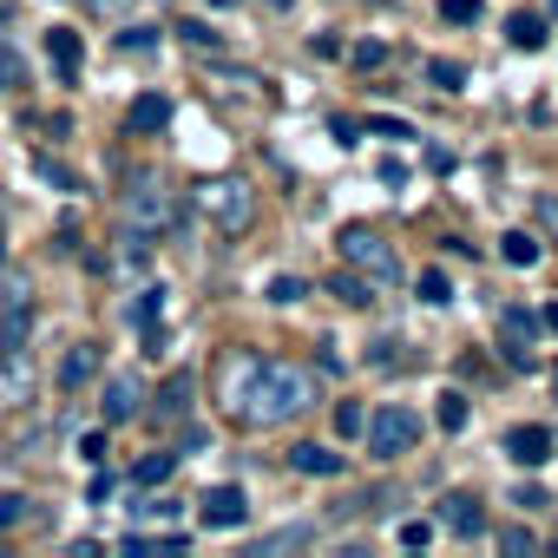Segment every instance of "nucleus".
<instances>
[{
	"label": "nucleus",
	"instance_id": "obj_3",
	"mask_svg": "<svg viewBox=\"0 0 558 558\" xmlns=\"http://www.w3.org/2000/svg\"><path fill=\"white\" fill-rule=\"evenodd\" d=\"M342 256H349V269L368 276L375 290L401 283V256H395V243H388L381 230H368V223H349V230H342Z\"/></svg>",
	"mask_w": 558,
	"mask_h": 558
},
{
	"label": "nucleus",
	"instance_id": "obj_36",
	"mask_svg": "<svg viewBox=\"0 0 558 558\" xmlns=\"http://www.w3.org/2000/svg\"><path fill=\"white\" fill-rule=\"evenodd\" d=\"M158 310H165V290H145V303H138V323H151Z\"/></svg>",
	"mask_w": 558,
	"mask_h": 558
},
{
	"label": "nucleus",
	"instance_id": "obj_17",
	"mask_svg": "<svg viewBox=\"0 0 558 558\" xmlns=\"http://www.w3.org/2000/svg\"><path fill=\"white\" fill-rule=\"evenodd\" d=\"M499 256H506L512 269H532V263L545 256V243H538L532 230H506V236H499Z\"/></svg>",
	"mask_w": 558,
	"mask_h": 558
},
{
	"label": "nucleus",
	"instance_id": "obj_4",
	"mask_svg": "<svg viewBox=\"0 0 558 558\" xmlns=\"http://www.w3.org/2000/svg\"><path fill=\"white\" fill-rule=\"evenodd\" d=\"M362 434H368V453H375V460H401V453H414V440H421V414L401 408V401H388V408L368 414Z\"/></svg>",
	"mask_w": 558,
	"mask_h": 558
},
{
	"label": "nucleus",
	"instance_id": "obj_10",
	"mask_svg": "<svg viewBox=\"0 0 558 558\" xmlns=\"http://www.w3.org/2000/svg\"><path fill=\"white\" fill-rule=\"evenodd\" d=\"M506 460H512V466H545V460H551V427H538V421L512 427V434H506Z\"/></svg>",
	"mask_w": 558,
	"mask_h": 558
},
{
	"label": "nucleus",
	"instance_id": "obj_16",
	"mask_svg": "<svg viewBox=\"0 0 558 558\" xmlns=\"http://www.w3.org/2000/svg\"><path fill=\"white\" fill-rule=\"evenodd\" d=\"M329 296L349 303V310H368V303H375V283H368L362 269H342V276H329Z\"/></svg>",
	"mask_w": 558,
	"mask_h": 558
},
{
	"label": "nucleus",
	"instance_id": "obj_14",
	"mask_svg": "<svg viewBox=\"0 0 558 558\" xmlns=\"http://www.w3.org/2000/svg\"><path fill=\"white\" fill-rule=\"evenodd\" d=\"M47 60H53V73H60V80H80V66H86L80 34H73V27H53V34H47Z\"/></svg>",
	"mask_w": 558,
	"mask_h": 558
},
{
	"label": "nucleus",
	"instance_id": "obj_27",
	"mask_svg": "<svg viewBox=\"0 0 558 558\" xmlns=\"http://www.w3.org/2000/svg\"><path fill=\"white\" fill-rule=\"evenodd\" d=\"M427 73H434V86H447V93H460V86H466V66H453V60H434Z\"/></svg>",
	"mask_w": 558,
	"mask_h": 558
},
{
	"label": "nucleus",
	"instance_id": "obj_29",
	"mask_svg": "<svg viewBox=\"0 0 558 558\" xmlns=\"http://www.w3.org/2000/svg\"><path fill=\"white\" fill-rule=\"evenodd\" d=\"M427 538H434L427 519H408V525H401V545H408V551H427Z\"/></svg>",
	"mask_w": 558,
	"mask_h": 558
},
{
	"label": "nucleus",
	"instance_id": "obj_41",
	"mask_svg": "<svg viewBox=\"0 0 558 558\" xmlns=\"http://www.w3.org/2000/svg\"><path fill=\"white\" fill-rule=\"evenodd\" d=\"M0 263H8V243H0Z\"/></svg>",
	"mask_w": 558,
	"mask_h": 558
},
{
	"label": "nucleus",
	"instance_id": "obj_34",
	"mask_svg": "<svg viewBox=\"0 0 558 558\" xmlns=\"http://www.w3.org/2000/svg\"><path fill=\"white\" fill-rule=\"evenodd\" d=\"M138 512H145V519H171V512H178V499H138Z\"/></svg>",
	"mask_w": 558,
	"mask_h": 558
},
{
	"label": "nucleus",
	"instance_id": "obj_33",
	"mask_svg": "<svg viewBox=\"0 0 558 558\" xmlns=\"http://www.w3.org/2000/svg\"><path fill=\"white\" fill-rule=\"evenodd\" d=\"M538 223H545V230H551V243H558V191H545V197H538Z\"/></svg>",
	"mask_w": 558,
	"mask_h": 558
},
{
	"label": "nucleus",
	"instance_id": "obj_23",
	"mask_svg": "<svg viewBox=\"0 0 558 558\" xmlns=\"http://www.w3.org/2000/svg\"><path fill=\"white\" fill-rule=\"evenodd\" d=\"M184 401H191V375H171V381H165V401H158V414H165V421H178V414H184Z\"/></svg>",
	"mask_w": 558,
	"mask_h": 558
},
{
	"label": "nucleus",
	"instance_id": "obj_38",
	"mask_svg": "<svg viewBox=\"0 0 558 558\" xmlns=\"http://www.w3.org/2000/svg\"><path fill=\"white\" fill-rule=\"evenodd\" d=\"M545 329H551V336H558V303H551V310H545Z\"/></svg>",
	"mask_w": 558,
	"mask_h": 558
},
{
	"label": "nucleus",
	"instance_id": "obj_2",
	"mask_svg": "<svg viewBox=\"0 0 558 558\" xmlns=\"http://www.w3.org/2000/svg\"><path fill=\"white\" fill-rule=\"evenodd\" d=\"M197 210H204L223 236H243V230L256 223V191H250V178L217 171V178H204V184H197Z\"/></svg>",
	"mask_w": 558,
	"mask_h": 558
},
{
	"label": "nucleus",
	"instance_id": "obj_31",
	"mask_svg": "<svg viewBox=\"0 0 558 558\" xmlns=\"http://www.w3.org/2000/svg\"><path fill=\"white\" fill-rule=\"evenodd\" d=\"M336 427H342V434H362V427H368V414H362L355 401H342V408H336Z\"/></svg>",
	"mask_w": 558,
	"mask_h": 558
},
{
	"label": "nucleus",
	"instance_id": "obj_13",
	"mask_svg": "<svg viewBox=\"0 0 558 558\" xmlns=\"http://www.w3.org/2000/svg\"><path fill=\"white\" fill-rule=\"evenodd\" d=\"M440 525L460 532V538H473V532H486V512H480L473 493H447V499H440Z\"/></svg>",
	"mask_w": 558,
	"mask_h": 558
},
{
	"label": "nucleus",
	"instance_id": "obj_7",
	"mask_svg": "<svg viewBox=\"0 0 558 558\" xmlns=\"http://www.w3.org/2000/svg\"><path fill=\"white\" fill-rule=\"evenodd\" d=\"M197 519H204L210 532H230V525H243V519H250V499H243V486H210V493L197 499Z\"/></svg>",
	"mask_w": 558,
	"mask_h": 558
},
{
	"label": "nucleus",
	"instance_id": "obj_11",
	"mask_svg": "<svg viewBox=\"0 0 558 558\" xmlns=\"http://www.w3.org/2000/svg\"><path fill=\"white\" fill-rule=\"evenodd\" d=\"M290 466H296L303 480H336V473H342V453L323 447V440H296V447H290Z\"/></svg>",
	"mask_w": 558,
	"mask_h": 558
},
{
	"label": "nucleus",
	"instance_id": "obj_20",
	"mask_svg": "<svg viewBox=\"0 0 558 558\" xmlns=\"http://www.w3.org/2000/svg\"><path fill=\"white\" fill-rule=\"evenodd\" d=\"M171 466H178V453H171V447H158V453H145V460L132 466V480H138V486H165V480H171Z\"/></svg>",
	"mask_w": 558,
	"mask_h": 558
},
{
	"label": "nucleus",
	"instance_id": "obj_15",
	"mask_svg": "<svg viewBox=\"0 0 558 558\" xmlns=\"http://www.w3.org/2000/svg\"><path fill=\"white\" fill-rule=\"evenodd\" d=\"M93 375H99V349L93 342H73L66 362H60V388H86Z\"/></svg>",
	"mask_w": 558,
	"mask_h": 558
},
{
	"label": "nucleus",
	"instance_id": "obj_32",
	"mask_svg": "<svg viewBox=\"0 0 558 558\" xmlns=\"http://www.w3.org/2000/svg\"><path fill=\"white\" fill-rule=\"evenodd\" d=\"M151 545H158V538H145V532H132V538H125V551H151ZM165 551H184V538H178V532H165Z\"/></svg>",
	"mask_w": 558,
	"mask_h": 558
},
{
	"label": "nucleus",
	"instance_id": "obj_5",
	"mask_svg": "<svg viewBox=\"0 0 558 558\" xmlns=\"http://www.w3.org/2000/svg\"><path fill=\"white\" fill-rule=\"evenodd\" d=\"M125 223H132V236H138V243H151V236H165V230L178 223V197H171L165 184L138 178V184H132V197H125Z\"/></svg>",
	"mask_w": 558,
	"mask_h": 558
},
{
	"label": "nucleus",
	"instance_id": "obj_37",
	"mask_svg": "<svg viewBox=\"0 0 558 558\" xmlns=\"http://www.w3.org/2000/svg\"><path fill=\"white\" fill-rule=\"evenodd\" d=\"M80 460H106V434H86L80 440Z\"/></svg>",
	"mask_w": 558,
	"mask_h": 558
},
{
	"label": "nucleus",
	"instance_id": "obj_28",
	"mask_svg": "<svg viewBox=\"0 0 558 558\" xmlns=\"http://www.w3.org/2000/svg\"><path fill=\"white\" fill-rule=\"evenodd\" d=\"M21 519H27V499L21 493H0V532H14Z\"/></svg>",
	"mask_w": 558,
	"mask_h": 558
},
{
	"label": "nucleus",
	"instance_id": "obj_18",
	"mask_svg": "<svg viewBox=\"0 0 558 558\" xmlns=\"http://www.w3.org/2000/svg\"><path fill=\"white\" fill-rule=\"evenodd\" d=\"M506 40H512L519 53H538V47H545V21H538V14H512V21H506Z\"/></svg>",
	"mask_w": 558,
	"mask_h": 558
},
{
	"label": "nucleus",
	"instance_id": "obj_19",
	"mask_svg": "<svg viewBox=\"0 0 558 558\" xmlns=\"http://www.w3.org/2000/svg\"><path fill=\"white\" fill-rule=\"evenodd\" d=\"M296 545H316V525H283V532H269L256 545V558H276V551H296Z\"/></svg>",
	"mask_w": 558,
	"mask_h": 558
},
{
	"label": "nucleus",
	"instance_id": "obj_9",
	"mask_svg": "<svg viewBox=\"0 0 558 558\" xmlns=\"http://www.w3.org/2000/svg\"><path fill=\"white\" fill-rule=\"evenodd\" d=\"M532 336H538V323H532L525 310H506V316H499V349H506L512 368H532Z\"/></svg>",
	"mask_w": 558,
	"mask_h": 558
},
{
	"label": "nucleus",
	"instance_id": "obj_26",
	"mask_svg": "<svg viewBox=\"0 0 558 558\" xmlns=\"http://www.w3.org/2000/svg\"><path fill=\"white\" fill-rule=\"evenodd\" d=\"M532 545H538V538H532L525 525H499V551H506V558H519V551H532Z\"/></svg>",
	"mask_w": 558,
	"mask_h": 558
},
{
	"label": "nucleus",
	"instance_id": "obj_12",
	"mask_svg": "<svg viewBox=\"0 0 558 558\" xmlns=\"http://www.w3.org/2000/svg\"><path fill=\"white\" fill-rule=\"evenodd\" d=\"M165 125H171V99H165V93H138L132 112H125V132L145 138V132H165Z\"/></svg>",
	"mask_w": 558,
	"mask_h": 558
},
{
	"label": "nucleus",
	"instance_id": "obj_6",
	"mask_svg": "<svg viewBox=\"0 0 558 558\" xmlns=\"http://www.w3.org/2000/svg\"><path fill=\"white\" fill-rule=\"evenodd\" d=\"M34 388H40L34 355H27V349H0V408H27Z\"/></svg>",
	"mask_w": 558,
	"mask_h": 558
},
{
	"label": "nucleus",
	"instance_id": "obj_24",
	"mask_svg": "<svg viewBox=\"0 0 558 558\" xmlns=\"http://www.w3.org/2000/svg\"><path fill=\"white\" fill-rule=\"evenodd\" d=\"M421 303H434V310H447V303H453V283H447L440 269H421Z\"/></svg>",
	"mask_w": 558,
	"mask_h": 558
},
{
	"label": "nucleus",
	"instance_id": "obj_25",
	"mask_svg": "<svg viewBox=\"0 0 558 558\" xmlns=\"http://www.w3.org/2000/svg\"><path fill=\"white\" fill-rule=\"evenodd\" d=\"M0 86H27V60L14 53V40H0Z\"/></svg>",
	"mask_w": 558,
	"mask_h": 558
},
{
	"label": "nucleus",
	"instance_id": "obj_35",
	"mask_svg": "<svg viewBox=\"0 0 558 558\" xmlns=\"http://www.w3.org/2000/svg\"><path fill=\"white\" fill-rule=\"evenodd\" d=\"M119 47H125V53H145V47H151V27H132V34H125Z\"/></svg>",
	"mask_w": 558,
	"mask_h": 558
},
{
	"label": "nucleus",
	"instance_id": "obj_30",
	"mask_svg": "<svg viewBox=\"0 0 558 558\" xmlns=\"http://www.w3.org/2000/svg\"><path fill=\"white\" fill-rule=\"evenodd\" d=\"M269 303H303V283H296V276H276V283H269Z\"/></svg>",
	"mask_w": 558,
	"mask_h": 558
},
{
	"label": "nucleus",
	"instance_id": "obj_40",
	"mask_svg": "<svg viewBox=\"0 0 558 558\" xmlns=\"http://www.w3.org/2000/svg\"><path fill=\"white\" fill-rule=\"evenodd\" d=\"M210 8H230V0H210Z\"/></svg>",
	"mask_w": 558,
	"mask_h": 558
},
{
	"label": "nucleus",
	"instance_id": "obj_22",
	"mask_svg": "<svg viewBox=\"0 0 558 558\" xmlns=\"http://www.w3.org/2000/svg\"><path fill=\"white\" fill-rule=\"evenodd\" d=\"M480 14H486V0H440V21L447 27H473Z\"/></svg>",
	"mask_w": 558,
	"mask_h": 558
},
{
	"label": "nucleus",
	"instance_id": "obj_8",
	"mask_svg": "<svg viewBox=\"0 0 558 558\" xmlns=\"http://www.w3.org/2000/svg\"><path fill=\"white\" fill-rule=\"evenodd\" d=\"M145 414V381L138 375H112L106 381V427H125Z\"/></svg>",
	"mask_w": 558,
	"mask_h": 558
},
{
	"label": "nucleus",
	"instance_id": "obj_1",
	"mask_svg": "<svg viewBox=\"0 0 558 558\" xmlns=\"http://www.w3.org/2000/svg\"><path fill=\"white\" fill-rule=\"evenodd\" d=\"M230 408H236V421L243 427H283V421H296V414H310L316 408V368H303V362H250V375H243V388L230 395Z\"/></svg>",
	"mask_w": 558,
	"mask_h": 558
},
{
	"label": "nucleus",
	"instance_id": "obj_39",
	"mask_svg": "<svg viewBox=\"0 0 558 558\" xmlns=\"http://www.w3.org/2000/svg\"><path fill=\"white\" fill-rule=\"evenodd\" d=\"M551 395H558V368H551Z\"/></svg>",
	"mask_w": 558,
	"mask_h": 558
},
{
	"label": "nucleus",
	"instance_id": "obj_21",
	"mask_svg": "<svg viewBox=\"0 0 558 558\" xmlns=\"http://www.w3.org/2000/svg\"><path fill=\"white\" fill-rule=\"evenodd\" d=\"M434 421H440L447 434H460V427H466V395H460V388H447V395H440V408H434Z\"/></svg>",
	"mask_w": 558,
	"mask_h": 558
}]
</instances>
